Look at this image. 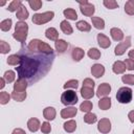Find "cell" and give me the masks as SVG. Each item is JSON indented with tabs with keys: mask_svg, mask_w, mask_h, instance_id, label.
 <instances>
[{
	"mask_svg": "<svg viewBox=\"0 0 134 134\" xmlns=\"http://www.w3.org/2000/svg\"><path fill=\"white\" fill-rule=\"evenodd\" d=\"M22 61L19 67H16V70L19 74V77H31L35 75L39 69V63L27 55H22Z\"/></svg>",
	"mask_w": 134,
	"mask_h": 134,
	"instance_id": "cell-1",
	"label": "cell"
},
{
	"mask_svg": "<svg viewBox=\"0 0 134 134\" xmlns=\"http://www.w3.org/2000/svg\"><path fill=\"white\" fill-rule=\"evenodd\" d=\"M27 49L31 52H41L44 54H52V48L40 39H32L27 45Z\"/></svg>",
	"mask_w": 134,
	"mask_h": 134,
	"instance_id": "cell-2",
	"label": "cell"
},
{
	"mask_svg": "<svg viewBox=\"0 0 134 134\" xmlns=\"http://www.w3.org/2000/svg\"><path fill=\"white\" fill-rule=\"evenodd\" d=\"M28 34V24L24 21H19L15 25V31L13 34V38L20 42L21 44H24L27 38Z\"/></svg>",
	"mask_w": 134,
	"mask_h": 134,
	"instance_id": "cell-3",
	"label": "cell"
},
{
	"mask_svg": "<svg viewBox=\"0 0 134 134\" xmlns=\"http://www.w3.org/2000/svg\"><path fill=\"white\" fill-rule=\"evenodd\" d=\"M132 89L129 87H120L116 93V99L120 104H129L132 100Z\"/></svg>",
	"mask_w": 134,
	"mask_h": 134,
	"instance_id": "cell-4",
	"label": "cell"
},
{
	"mask_svg": "<svg viewBox=\"0 0 134 134\" xmlns=\"http://www.w3.org/2000/svg\"><path fill=\"white\" fill-rule=\"evenodd\" d=\"M54 17V13L53 12H45V13H41V14H35L32 16V23L37 24V25H42L45 24L49 21H51Z\"/></svg>",
	"mask_w": 134,
	"mask_h": 134,
	"instance_id": "cell-5",
	"label": "cell"
},
{
	"mask_svg": "<svg viewBox=\"0 0 134 134\" xmlns=\"http://www.w3.org/2000/svg\"><path fill=\"white\" fill-rule=\"evenodd\" d=\"M79 98L73 90H65L61 95V102L65 106H73L77 103Z\"/></svg>",
	"mask_w": 134,
	"mask_h": 134,
	"instance_id": "cell-6",
	"label": "cell"
},
{
	"mask_svg": "<svg viewBox=\"0 0 134 134\" xmlns=\"http://www.w3.org/2000/svg\"><path fill=\"white\" fill-rule=\"evenodd\" d=\"M79 4H80V9H81V13L84 15V16H87V17H93V14L95 12V7L92 3L88 2V1H79Z\"/></svg>",
	"mask_w": 134,
	"mask_h": 134,
	"instance_id": "cell-7",
	"label": "cell"
},
{
	"mask_svg": "<svg viewBox=\"0 0 134 134\" xmlns=\"http://www.w3.org/2000/svg\"><path fill=\"white\" fill-rule=\"evenodd\" d=\"M130 46H131V37L128 36V37H126V39L122 42H120L116 45V47L114 49V53L116 55H122Z\"/></svg>",
	"mask_w": 134,
	"mask_h": 134,
	"instance_id": "cell-8",
	"label": "cell"
},
{
	"mask_svg": "<svg viewBox=\"0 0 134 134\" xmlns=\"http://www.w3.org/2000/svg\"><path fill=\"white\" fill-rule=\"evenodd\" d=\"M97 130L103 133L107 134L111 131V121L109 118H100V120L97 124Z\"/></svg>",
	"mask_w": 134,
	"mask_h": 134,
	"instance_id": "cell-9",
	"label": "cell"
},
{
	"mask_svg": "<svg viewBox=\"0 0 134 134\" xmlns=\"http://www.w3.org/2000/svg\"><path fill=\"white\" fill-rule=\"evenodd\" d=\"M110 92H111V86H110V84H108V83H102L97 87L96 95H97V97L102 98V97L107 96Z\"/></svg>",
	"mask_w": 134,
	"mask_h": 134,
	"instance_id": "cell-10",
	"label": "cell"
},
{
	"mask_svg": "<svg viewBox=\"0 0 134 134\" xmlns=\"http://www.w3.org/2000/svg\"><path fill=\"white\" fill-rule=\"evenodd\" d=\"M27 85H28V83H27L26 79L19 77L14 84V91L15 92H25Z\"/></svg>",
	"mask_w": 134,
	"mask_h": 134,
	"instance_id": "cell-11",
	"label": "cell"
},
{
	"mask_svg": "<svg viewBox=\"0 0 134 134\" xmlns=\"http://www.w3.org/2000/svg\"><path fill=\"white\" fill-rule=\"evenodd\" d=\"M77 113V109L75 107H66L64 109L61 110V117L64 118V119H67V118H71V117H74Z\"/></svg>",
	"mask_w": 134,
	"mask_h": 134,
	"instance_id": "cell-12",
	"label": "cell"
},
{
	"mask_svg": "<svg viewBox=\"0 0 134 134\" xmlns=\"http://www.w3.org/2000/svg\"><path fill=\"white\" fill-rule=\"evenodd\" d=\"M91 73H92V75L94 76V77H96V79H99V77H102L103 75H104V73H105V67L102 65V64H94V65H92V67H91Z\"/></svg>",
	"mask_w": 134,
	"mask_h": 134,
	"instance_id": "cell-13",
	"label": "cell"
},
{
	"mask_svg": "<svg viewBox=\"0 0 134 134\" xmlns=\"http://www.w3.org/2000/svg\"><path fill=\"white\" fill-rule=\"evenodd\" d=\"M96 39H97L98 45H99L102 48H108V47H110L111 41H110V39H109L107 36H105L104 34H97Z\"/></svg>",
	"mask_w": 134,
	"mask_h": 134,
	"instance_id": "cell-14",
	"label": "cell"
},
{
	"mask_svg": "<svg viewBox=\"0 0 134 134\" xmlns=\"http://www.w3.org/2000/svg\"><path fill=\"white\" fill-rule=\"evenodd\" d=\"M27 128L30 132H37L40 128H41V124H40V120L36 117H31L28 119L27 121Z\"/></svg>",
	"mask_w": 134,
	"mask_h": 134,
	"instance_id": "cell-15",
	"label": "cell"
},
{
	"mask_svg": "<svg viewBox=\"0 0 134 134\" xmlns=\"http://www.w3.org/2000/svg\"><path fill=\"white\" fill-rule=\"evenodd\" d=\"M110 35L112 37V39L116 42H119V41H122L124 39V32L120 28H117V27H112L110 29Z\"/></svg>",
	"mask_w": 134,
	"mask_h": 134,
	"instance_id": "cell-16",
	"label": "cell"
},
{
	"mask_svg": "<svg viewBox=\"0 0 134 134\" xmlns=\"http://www.w3.org/2000/svg\"><path fill=\"white\" fill-rule=\"evenodd\" d=\"M54 47L59 53H64L68 48V43L63 39H58L54 42Z\"/></svg>",
	"mask_w": 134,
	"mask_h": 134,
	"instance_id": "cell-17",
	"label": "cell"
},
{
	"mask_svg": "<svg viewBox=\"0 0 134 134\" xmlns=\"http://www.w3.org/2000/svg\"><path fill=\"white\" fill-rule=\"evenodd\" d=\"M126 65L124 62L121 61H115L112 65V71L115 73V74H121L126 71Z\"/></svg>",
	"mask_w": 134,
	"mask_h": 134,
	"instance_id": "cell-18",
	"label": "cell"
},
{
	"mask_svg": "<svg viewBox=\"0 0 134 134\" xmlns=\"http://www.w3.org/2000/svg\"><path fill=\"white\" fill-rule=\"evenodd\" d=\"M57 115V111L53 107H46L43 110V116L46 120H53L55 118Z\"/></svg>",
	"mask_w": 134,
	"mask_h": 134,
	"instance_id": "cell-19",
	"label": "cell"
},
{
	"mask_svg": "<svg viewBox=\"0 0 134 134\" xmlns=\"http://www.w3.org/2000/svg\"><path fill=\"white\" fill-rule=\"evenodd\" d=\"M84 55H85V52L81 47H74L71 51V57L75 62H80L84 58Z\"/></svg>",
	"mask_w": 134,
	"mask_h": 134,
	"instance_id": "cell-20",
	"label": "cell"
},
{
	"mask_svg": "<svg viewBox=\"0 0 134 134\" xmlns=\"http://www.w3.org/2000/svg\"><path fill=\"white\" fill-rule=\"evenodd\" d=\"M45 37L48 40H51V41L55 42L58 40V38H59V32L54 27H49V28H47L45 30Z\"/></svg>",
	"mask_w": 134,
	"mask_h": 134,
	"instance_id": "cell-21",
	"label": "cell"
},
{
	"mask_svg": "<svg viewBox=\"0 0 134 134\" xmlns=\"http://www.w3.org/2000/svg\"><path fill=\"white\" fill-rule=\"evenodd\" d=\"M28 16H29L28 10H27L26 7L22 4V5L20 6V8L17 10V13H16V17H17L20 21H24V20H26V19L28 18Z\"/></svg>",
	"mask_w": 134,
	"mask_h": 134,
	"instance_id": "cell-22",
	"label": "cell"
},
{
	"mask_svg": "<svg viewBox=\"0 0 134 134\" xmlns=\"http://www.w3.org/2000/svg\"><path fill=\"white\" fill-rule=\"evenodd\" d=\"M81 95H82L83 98H85L86 100H88V99H90V98L93 97V95H94V89L83 86L81 88Z\"/></svg>",
	"mask_w": 134,
	"mask_h": 134,
	"instance_id": "cell-23",
	"label": "cell"
},
{
	"mask_svg": "<svg viewBox=\"0 0 134 134\" xmlns=\"http://www.w3.org/2000/svg\"><path fill=\"white\" fill-rule=\"evenodd\" d=\"M91 21H92V25L99 30H103L105 28V21L104 19H102L100 17H91Z\"/></svg>",
	"mask_w": 134,
	"mask_h": 134,
	"instance_id": "cell-24",
	"label": "cell"
},
{
	"mask_svg": "<svg viewBox=\"0 0 134 134\" xmlns=\"http://www.w3.org/2000/svg\"><path fill=\"white\" fill-rule=\"evenodd\" d=\"M60 28H61V30H62L65 35H71V34L73 32L72 26H71V24H70L67 20H63V21L60 23Z\"/></svg>",
	"mask_w": 134,
	"mask_h": 134,
	"instance_id": "cell-25",
	"label": "cell"
},
{
	"mask_svg": "<svg viewBox=\"0 0 134 134\" xmlns=\"http://www.w3.org/2000/svg\"><path fill=\"white\" fill-rule=\"evenodd\" d=\"M21 61H22V58L19 54H10L6 60V63L12 66H17L21 64Z\"/></svg>",
	"mask_w": 134,
	"mask_h": 134,
	"instance_id": "cell-26",
	"label": "cell"
},
{
	"mask_svg": "<svg viewBox=\"0 0 134 134\" xmlns=\"http://www.w3.org/2000/svg\"><path fill=\"white\" fill-rule=\"evenodd\" d=\"M98 107L102 110H108V109H110V107H111V98L110 97H107V96L99 98V100H98Z\"/></svg>",
	"mask_w": 134,
	"mask_h": 134,
	"instance_id": "cell-27",
	"label": "cell"
},
{
	"mask_svg": "<svg viewBox=\"0 0 134 134\" xmlns=\"http://www.w3.org/2000/svg\"><path fill=\"white\" fill-rule=\"evenodd\" d=\"M63 128H64V130H65L67 133H72V132H74L75 129H76V122H75V120H73V119L67 120L66 122H64Z\"/></svg>",
	"mask_w": 134,
	"mask_h": 134,
	"instance_id": "cell-28",
	"label": "cell"
},
{
	"mask_svg": "<svg viewBox=\"0 0 134 134\" xmlns=\"http://www.w3.org/2000/svg\"><path fill=\"white\" fill-rule=\"evenodd\" d=\"M63 14H64L65 18L68 19V20L75 21L77 19V14H76V12L73 8H65L63 10Z\"/></svg>",
	"mask_w": 134,
	"mask_h": 134,
	"instance_id": "cell-29",
	"label": "cell"
},
{
	"mask_svg": "<svg viewBox=\"0 0 134 134\" xmlns=\"http://www.w3.org/2000/svg\"><path fill=\"white\" fill-rule=\"evenodd\" d=\"M76 28L81 31H84V32H88L90 31L91 29V25L87 22V21H84V20H81V21H77L76 22Z\"/></svg>",
	"mask_w": 134,
	"mask_h": 134,
	"instance_id": "cell-30",
	"label": "cell"
},
{
	"mask_svg": "<svg viewBox=\"0 0 134 134\" xmlns=\"http://www.w3.org/2000/svg\"><path fill=\"white\" fill-rule=\"evenodd\" d=\"M93 108V104L90 102V100H84L81 105H80V110L82 112H85V113H89Z\"/></svg>",
	"mask_w": 134,
	"mask_h": 134,
	"instance_id": "cell-31",
	"label": "cell"
},
{
	"mask_svg": "<svg viewBox=\"0 0 134 134\" xmlns=\"http://www.w3.org/2000/svg\"><path fill=\"white\" fill-rule=\"evenodd\" d=\"M10 95H12V98L15 99L16 102H23V100H25V98L27 96L26 91L25 92H15V91H13Z\"/></svg>",
	"mask_w": 134,
	"mask_h": 134,
	"instance_id": "cell-32",
	"label": "cell"
},
{
	"mask_svg": "<svg viewBox=\"0 0 134 134\" xmlns=\"http://www.w3.org/2000/svg\"><path fill=\"white\" fill-rule=\"evenodd\" d=\"M21 5H22V1H21V0H14V1H12V2L8 4L7 9H8L10 13H13V12H16V13H17V10L20 8Z\"/></svg>",
	"mask_w": 134,
	"mask_h": 134,
	"instance_id": "cell-33",
	"label": "cell"
},
{
	"mask_svg": "<svg viewBox=\"0 0 134 134\" xmlns=\"http://www.w3.org/2000/svg\"><path fill=\"white\" fill-rule=\"evenodd\" d=\"M97 120V117H96V114L92 113V112H89V113H86L85 116H84V121L86 124H89V125H92L94 122H96Z\"/></svg>",
	"mask_w": 134,
	"mask_h": 134,
	"instance_id": "cell-34",
	"label": "cell"
},
{
	"mask_svg": "<svg viewBox=\"0 0 134 134\" xmlns=\"http://www.w3.org/2000/svg\"><path fill=\"white\" fill-rule=\"evenodd\" d=\"M125 12L129 16H134V0H129L125 4Z\"/></svg>",
	"mask_w": 134,
	"mask_h": 134,
	"instance_id": "cell-35",
	"label": "cell"
},
{
	"mask_svg": "<svg viewBox=\"0 0 134 134\" xmlns=\"http://www.w3.org/2000/svg\"><path fill=\"white\" fill-rule=\"evenodd\" d=\"M12 24H13L12 19H5L0 22V29L2 31H8L12 28Z\"/></svg>",
	"mask_w": 134,
	"mask_h": 134,
	"instance_id": "cell-36",
	"label": "cell"
},
{
	"mask_svg": "<svg viewBox=\"0 0 134 134\" xmlns=\"http://www.w3.org/2000/svg\"><path fill=\"white\" fill-rule=\"evenodd\" d=\"M87 54H88V57L90 58V59H92V60H98L99 58H100V51L97 49V48H90L89 50H88V52H87Z\"/></svg>",
	"mask_w": 134,
	"mask_h": 134,
	"instance_id": "cell-37",
	"label": "cell"
},
{
	"mask_svg": "<svg viewBox=\"0 0 134 134\" xmlns=\"http://www.w3.org/2000/svg\"><path fill=\"white\" fill-rule=\"evenodd\" d=\"M3 77L6 81V83H13L15 81V79H16V73L13 70H7V71L4 72Z\"/></svg>",
	"mask_w": 134,
	"mask_h": 134,
	"instance_id": "cell-38",
	"label": "cell"
},
{
	"mask_svg": "<svg viewBox=\"0 0 134 134\" xmlns=\"http://www.w3.org/2000/svg\"><path fill=\"white\" fill-rule=\"evenodd\" d=\"M64 89H69V88H72V89H76L79 87V81L77 80H69L67 81L65 84H64Z\"/></svg>",
	"mask_w": 134,
	"mask_h": 134,
	"instance_id": "cell-39",
	"label": "cell"
},
{
	"mask_svg": "<svg viewBox=\"0 0 134 134\" xmlns=\"http://www.w3.org/2000/svg\"><path fill=\"white\" fill-rule=\"evenodd\" d=\"M28 4H29V6L31 7L32 10H38V9H40L42 7L43 2L40 1V0H29Z\"/></svg>",
	"mask_w": 134,
	"mask_h": 134,
	"instance_id": "cell-40",
	"label": "cell"
},
{
	"mask_svg": "<svg viewBox=\"0 0 134 134\" xmlns=\"http://www.w3.org/2000/svg\"><path fill=\"white\" fill-rule=\"evenodd\" d=\"M103 4L109 9H115L118 7V3L115 0H104Z\"/></svg>",
	"mask_w": 134,
	"mask_h": 134,
	"instance_id": "cell-41",
	"label": "cell"
},
{
	"mask_svg": "<svg viewBox=\"0 0 134 134\" xmlns=\"http://www.w3.org/2000/svg\"><path fill=\"white\" fill-rule=\"evenodd\" d=\"M10 51V46L8 45V43H6L5 41L1 40L0 41V52L2 54H6Z\"/></svg>",
	"mask_w": 134,
	"mask_h": 134,
	"instance_id": "cell-42",
	"label": "cell"
},
{
	"mask_svg": "<svg viewBox=\"0 0 134 134\" xmlns=\"http://www.w3.org/2000/svg\"><path fill=\"white\" fill-rule=\"evenodd\" d=\"M10 97H12V95L8 94L6 91H2V92L0 93V104H1V105L7 104V103L9 102Z\"/></svg>",
	"mask_w": 134,
	"mask_h": 134,
	"instance_id": "cell-43",
	"label": "cell"
},
{
	"mask_svg": "<svg viewBox=\"0 0 134 134\" xmlns=\"http://www.w3.org/2000/svg\"><path fill=\"white\" fill-rule=\"evenodd\" d=\"M121 81L124 84L134 85V74H125L121 76Z\"/></svg>",
	"mask_w": 134,
	"mask_h": 134,
	"instance_id": "cell-44",
	"label": "cell"
},
{
	"mask_svg": "<svg viewBox=\"0 0 134 134\" xmlns=\"http://www.w3.org/2000/svg\"><path fill=\"white\" fill-rule=\"evenodd\" d=\"M41 131H42L44 134H48V133H50V131H51V126H50V124H49L48 121H44V122H42Z\"/></svg>",
	"mask_w": 134,
	"mask_h": 134,
	"instance_id": "cell-45",
	"label": "cell"
},
{
	"mask_svg": "<svg viewBox=\"0 0 134 134\" xmlns=\"http://www.w3.org/2000/svg\"><path fill=\"white\" fill-rule=\"evenodd\" d=\"M83 86H84V87H88V88H93V89H94L95 83H94V81H92L91 79L87 77V79H85V80L83 81Z\"/></svg>",
	"mask_w": 134,
	"mask_h": 134,
	"instance_id": "cell-46",
	"label": "cell"
},
{
	"mask_svg": "<svg viewBox=\"0 0 134 134\" xmlns=\"http://www.w3.org/2000/svg\"><path fill=\"white\" fill-rule=\"evenodd\" d=\"M124 63H125L126 68L128 70H134V60H132V59H126Z\"/></svg>",
	"mask_w": 134,
	"mask_h": 134,
	"instance_id": "cell-47",
	"label": "cell"
},
{
	"mask_svg": "<svg viewBox=\"0 0 134 134\" xmlns=\"http://www.w3.org/2000/svg\"><path fill=\"white\" fill-rule=\"evenodd\" d=\"M12 134H26V132L21 128H17L12 132Z\"/></svg>",
	"mask_w": 134,
	"mask_h": 134,
	"instance_id": "cell-48",
	"label": "cell"
},
{
	"mask_svg": "<svg viewBox=\"0 0 134 134\" xmlns=\"http://www.w3.org/2000/svg\"><path fill=\"white\" fill-rule=\"evenodd\" d=\"M128 118H129V120H130L131 122L134 124V110H132V111H130V112L128 113Z\"/></svg>",
	"mask_w": 134,
	"mask_h": 134,
	"instance_id": "cell-49",
	"label": "cell"
},
{
	"mask_svg": "<svg viewBox=\"0 0 134 134\" xmlns=\"http://www.w3.org/2000/svg\"><path fill=\"white\" fill-rule=\"evenodd\" d=\"M5 83H6V81H5V80H4V77L2 76V77L0 79V89H3V88H4Z\"/></svg>",
	"mask_w": 134,
	"mask_h": 134,
	"instance_id": "cell-50",
	"label": "cell"
},
{
	"mask_svg": "<svg viewBox=\"0 0 134 134\" xmlns=\"http://www.w3.org/2000/svg\"><path fill=\"white\" fill-rule=\"evenodd\" d=\"M128 55H129V59H132V60H134V49L130 50V51L128 52Z\"/></svg>",
	"mask_w": 134,
	"mask_h": 134,
	"instance_id": "cell-51",
	"label": "cell"
},
{
	"mask_svg": "<svg viewBox=\"0 0 134 134\" xmlns=\"http://www.w3.org/2000/svg\"><path fill=\"white\" fill-rule=\"evenodd\" d=\"M132 134H134V130H133V132H132Z\"/></svg>",
	"mask_w": 134,
	"mask_h": 134,
	"instance_id": "cell-52",
	"label": "cell"
}]
</instances>
